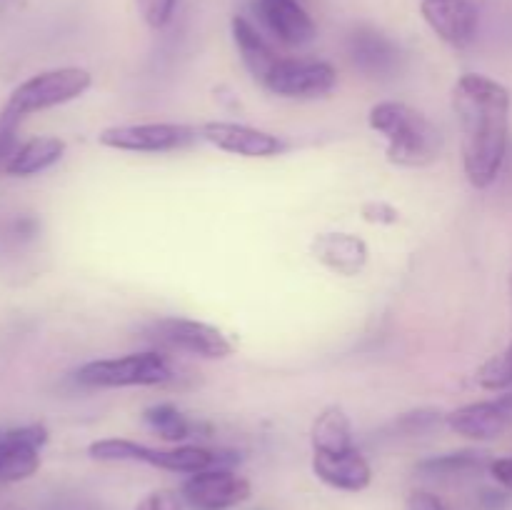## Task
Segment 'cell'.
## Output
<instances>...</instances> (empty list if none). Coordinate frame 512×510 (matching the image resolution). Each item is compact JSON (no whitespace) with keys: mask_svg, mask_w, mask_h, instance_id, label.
Segmentation results:
<instances>
[{"mask_svg":"<svg viewBox=\"0 0 512 510\" xmlns=\"http://www.w3.org/2000/svg\"><path fill=\"white\" fill-rule=\"evenodd\" d=\"M453 110L463 135L465 175L475 188H490L503 170L508 150V88L488 75L465 73L453 88Z\"/></svg>","mask_w":512,"mask_h":510,"instance_id":"cell-1","label":"cell"},{"mask_svg":"<svg viewBox=\"0 0 512 510\" xmlns=\"http://www.w3.org/2000/svg\"><path fill=\"white\" fill-rule=\"evenodd\" d=\"M368 123L388 140V160L400 168H425L440 158V130L420 110L398 100L373 105Z\"/></svg>","mask_w":512,"mask_h":510,"instance_id":"cell-2","label":"cell"},{"mask_svg":"<svg viewBox=\"0 0 512 510\" xmlns=\"http://www.w3.org/2000/svg\"><path fill=\"white\" fill-rule=\"evenodd\" d=\"M90 458L95 460H135V463L153 465V468L170 470V473H203L210 468H228L238 460L230 450H210L203 445H180L173 450H158L150 445L133 443L125 438L95 440L88 448Z\"/></svg>","mask_w":512,"mask_h":510,"instance_id":"cell-3","label":"cell"},{"mask_svg":"<svg viewBox=\"0 0 512 510\" xmlns=\"http://www.w3.org/2000/svg\"><path fill=\"white\" fill-rule=\"evenodd\" d=\"M93 85V75L83 68H55L33 75L10 93L3 113L23 120L25 115L55 108L80 98Z\"/></svg>","mask_w":512,"mask_h":510,"instance_id":"cell-4","label":"cell"},{"mask_svg":"<svg viewBox=\"0 0 512 510\" xmlns=\"http://www.w3.org/2000/svg\"><path fill=\"white\" fill-rule=\"evenodd\" d=\"M173 378L168 358L155 350L130 353L123 358H105L85 363L75 370V383L83 388H133V385H163Z\"/></svg>","mask_w":512,"mask_h":510,"instance_id":"cell-5","label":"cell"},{"mask_svg":"<svg viewBox=\"0 0 512 510\" xmlns=\"http://www.w3.org/2000/svg\"><path fill=\"white\" fill-rule=\"evenodd\" d=\"M200 138V130L183 123H140L113 125L100 130L98 143L125 153H170Z\"/></svg>","mask_w":512,"mask_h":510,"instance_id":"cell-6","label":"cell"},{"mask_svg":"<svg viewBox=\"0 0 512 510\" xmlns=\"http://www.w3.org/2000/svg\"><path fill=\"white\" fill-rule=\"evenodd\" d=\"M338 83V73L325 60L280 58L273 73L263 80V88L280 98H320Z\"/></svg>","mask_w":512,"mask_h":510,"instance_id":"cell-7","label":"cell"},{"mask_svg":"<svg viewBox=\"0 0 512 510\" xmlns=\"http://www.w3.org/2000/svg\"><path fill=\"white\" fill-rule=\"evenodd\" d=\"M153 335L158 338V343L180 350V353L198 355V358L220 360L233 353V343L218 328L200 323V320L160 318L153 325Z\"/></svg>","mask_w":512,"mask_h":510,"instance_id":"cell-8","label":"cell"},{"mask_svg":"<svg viewBox=\"0 0 512 510\" xmlns=\"http://www.w3.org/2000/svg\"><path fill=\"white\" fill-rule=\"evenodd\" d=\"M183 498L193 510H230L250 498V483L228 468H210L185 480Z\"/></svg>","mask_w":512,"mask_h":510,"instance_id":"cell-9","label":"cell"},{"mask_svg":"<svg viewBox=\"0 0 512 510\" xmlns=\"http://www.w3.org/2000/svg\"><path fill=\"white\" fill-rule=\"evenodd\" d=\"M453 433L470 440H495L512 428V393L468 403L445 418Z\"/></svg>","mask_w":512,"mask_h":510,"instance_id":"cell-10","label":"cell"},{"mask_svg":"<svg viewBox=\"0 0 512 510\" xmlns=\"http://www.w3.org/2000/svg\"><path fill=\"white\" fill-rule=\"evenodd\" d=\"M48 443V430L43 425L0 433V483H18L30 478L40 468V448Z\"/></svg>","mask_w":512,"mask_h":510,"instance_id":"cell-11","label":"cell"},{"mask_svg":"<svg viewBox=\"0 0 512 510\" xmlns=\"http://www.w3.org/2000/svg\"><path fill=\"white\" fill-rule=\"evenodd\" d=\"M420 13L433 33L453 48H468L478 33L480 13L473 0H423Z\"/></svg>","mask_w":512,"mask_h":510,"instance_id":"cell-12","label":"cell"},{"mask_svg":"<svg viewBox=\"0 0 512 510\" xmlns=\"http://www.w3.org/2000/svg\"><path fill=\"white\" fill-rule=\"evenodd\" d=\"M200 138L208 140L218 150L243 155V158H273L283 150L278 135L243 123H223V120L200 125Z\"/></svg>","mask_w":512,"mask_h":510,"instance_id":"cell-13","label":"cell"},{"mask_svg":"<svg viewBox=\"0 0 512 510\" xmlns=\"http://www.w3.org/2000/svg\"><path fill=\"white\" fill-rule=\"evenodd\" d=\"M348 55L358 70L370 78H383L395 73L400 63V48L395 40L370 25H358L348 35Z\"/></svg>","mask_w":512,"mask_h":510,"instance_id":"cell-14","label":"cell"},{"mask_svg":"<svg viewBox=\"0 0 512 510\" xmlns=\"http://www.w3.org/2000/svg\"><path fill=\"white\" fill-rule=\"evenodd\" d=\"M258 15L270 33L290 48L308 45L315 38V23L298 0H258Z\"/></svg>","mask_w":512,"mask_h":510,"instance_id":"cell-15","label":"cell"},{"mask_svg":"<svg viewBox=\"0 0 512 510\" xmlns=\"http://www.w3.org/2000/svg\"><path fill=\"white\" fill-rule=\"evenodd\" d=\"M310 253L333 273L353 278L368 265L370 250L363 238L353 233H320L310 243Z\"/></svg>","mask_w":512,"mask_h":510,"instance_id":"cell-16","label":"cell"},{"mask_svg":"<svg viewBox=\"0 0 512 510\" xmlns=\"http://www.w3.org/2000/svg\"><path fill=\"white\" fill-rule=\"evenodd\" d=\"M313 470L330 488L348 490V493H360L373 480V470L358 448L345 453H313Z\"/></svg>","mask_w":512,"mask_h":510,"instance_id":"cell-17","label":"cell"},{"mask_svg":"<svg viewBox=\"0 0 512 510\" xmlns=\"http://www.w3.org/2000/svg\"><path fill=\"white\" fill-rule=\"evenodd\" d=\"M230 28H233V40L235 45H238V53L245 70L263 85V80L268 78V75L273 73L275 65H278L280 55L275 53V50L265 43L263 35H260L248 20L240 18V15H235Z\"/></svg>","mask_w":512,"mask_h":510,"instance_id":"cell-18","label":"cell"},{"mask_svg":"<svg viewBox=\"0 0 512 510\" xmlns=\"http://www.w3.org/2000/svg\"><path fill=\"white\" fill-rule=\"evenodd\" d=\"M65 153V143L53 135H43V138H33L25 145H20L13 153V158L5 163V173L13 178H28V175L43 173V170L53 168Z\"/></svg>","mask_w":512,"mask_h":510,"instance_id":"cell-19","label":"cell"},{"mask_svg":"<svg viewBox=\"0 0 512 510\" xmlns=\"http://www.w3.org/2000/svg\"><path fill=\"white\" fill-rule=\"evenodd\" d=\"M310 443H313V453H345V450L355 448L353 428H350V418L345 415V410L338 405H328L313 420Z\"/></svg>","mask_w":512,"mask_h":510,"instance_id":"cell-20","label":"cell"},{"mask_svg":"<svg viewBox=\"0 0 512 510\" xmlns=\"http://www.w3.org/2000/svg\"><path fill=\"white\" fill-rule=\"evenodd\" d=\"M490 463H493V460H488L483 453H478V450H460V453H445L428 460H420L415 470H418L420 475H425V478L448 480L480 473L483 468H490Z\"/></svg>","mask_w":512,"mask_h":510,"instance_id":"cell-21","label":"cell"},{"mask_svg":"<svg viewBox=\"0 0 512 510\" xmlns=\"http://www.w3.org/2000/svg\"><path fill=\"white\" fill-rule=\"evenodd\" d=\"M143 420L150 425L153 433H158V438L168 440V443H178V440L190 438L195 430H200L198 423L185 418V415L170 403H158L145 408Z\"/></svg>","mask_w":512,"mask_h":510,"instance_id":"cell-22","label":"cell"},{"mask_svg":"<svg viewBox=\"0 0 512 510\" xmlns=\"http://www.w3.org/2000/svg\"><path fill=\"white\" fill-rule=\"evenodd\" d=\"M480 388L485 390H505L512 385V343L500 355L485 360L475 373Z\"/></svg>","mask_w":512,"mask_h":510,"instance_id":"cell-23","label":"cell"},{"mask_svg":"<svg viewBox=\"0 0 512 510\" xmlns=\"http://www.w3.org/2000/svg\"><path fill=\"white\" fill-rule=\"evenodd\" d=\"M135 3H138V10L145 23L158 30L168 25V20L173 18L178 0H135Z\"/></svg>","mask_w":512,"mask_h":510,"instance_id":"cell-24","label":"cell"},{"mask_svg":"<svg viewBox=\"0 0 512 510\" xmlns=\"http://www.w3.org/2000/svg\"><path fill=\"white\" fill-rule=\"evenodd\" d=\"M360 215L370 225H395L400 220V210L385 200H368L360 205Z\"/></svg>","mask_w":512,"mask_h":510,"instance_id":"cell-25","label":"cell"},{"mask_svg":"<svg viewBox=\"0 0 512 510\" xmlns=\"http://www.w3.org/2000/svg\"><path fill=\"white\" fill-rule=\"evenodd\" d=\"M18 125L20 120L0 110V165L5 168L13 153L18 150Z\"/></svg>","mask_w":512,"mask_h":510,"instance_id":"cell-26","label":"cell"},{"mask_svg":"<svg viewBox=\"0 0 512 510\" xmlns=\"http://www.w3.org/2000/svg\"><path fill=\"white\" fill-rule=\"evenodd\" d=\"M448 418V415H443L440 410H433V408H425V410H413V413H405L403 418H400V428H405L408 433H423V430H430L435 428V425H440L443 420Z\"/></svg>","mask_w":512,"mask_h":510,"instance_id":"cell-27","label":"cell"},{"mask_svg":"<svg viewBox=\"0 0 512 510\" xmlns=\"http://www.w3.org/2000/svg\"><path fill=\"white\" fill-rule=\"evenodd\" d=\"M135 510H183V500L173 490H155L145 495Z\"/></svg>","mask_w":512,"mask_h":510,"instance_id":"cell-28","label":"cell"},{"mask_svg":"<svg viewBox=\"0 0 512 510\" xmlns=\"http://www.w3.org/2000/svg\"><path fill=\"white\" fill-rule=\"evenodd\" d=\"M408 510H448L443 500L433 493H425V490H415L408 498Z\"/></svg>","mask_w":512,"mask_h":510,"instance_id":"cell-29","label":"cell"},{"mask_svg":"<svg viewBox=\"0 0 512 510\" xmlns=\"http://www.w3.org/2000/svg\"><path fill=\"white\" fill-rule=\"evenodd\" d=\"M490 473H493V478L498 480L500 485L512 490V455L510 458L493 460V463H490Z\"/></svg>","mask_w":512,"mask_h":510,"instance_id":"cell-30","label":"cell"},{"mask_svg":"<svg viewBox=\"0 0 512 510\" xmlns=\"http://www.w3.org/2000/svg\"><path fill=\"white\" fill-rule=\"evenodd\" d=\"M483 503H485V508H500V505L505 503V498H503V493H485Z\"/></svg>","mask_w":512,"mask_h":510,"instance_id":"cell-31","label":"cell"},{"mask_svg":"<svg viewBox=\"0 0 512 510\" xmlns=\"http://www.w3.org/2000/svg\"><path fill=\"white\" fill-rule=\"evenodd\" d=\"M510 285H512V278H510Z\"/></svg>","mask_w":512,"mask_h":510,"instance_id":"cell-32","label":"cell"}]
</instances>
